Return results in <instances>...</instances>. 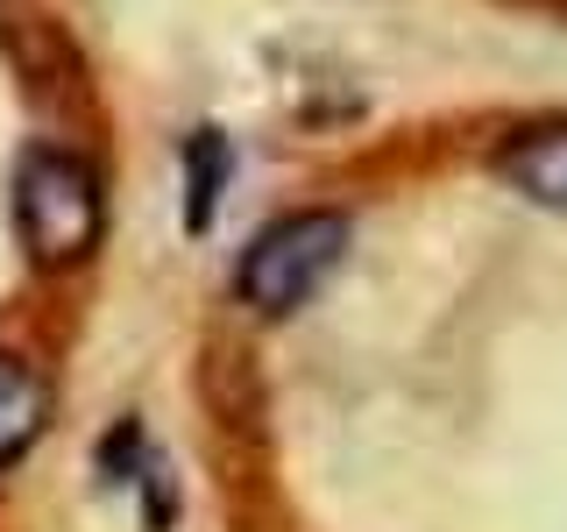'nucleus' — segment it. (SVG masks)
Segmentation results:
<instances>
[{
	"label": "nucleus",
	"mask_w": 567,
	"mask_h": 532,
	"mask_svg": "<svg viewBox=\"0 0 567 532\" xmlns=\"http://www.w3.org/2000/svg\"><path fill=\"white\" fill-rule=\"evenodd\" d=\"M14 235L35 270H71L106 235V192L100 171L79 150H29L14 164Z\"/></svg>",
	"instance_id": "1"
},
{
	"label": "nucleus",
	"mask_w": 567,
	"mask_h": 532,
	"mask_svg": "<svg viewBox=\"0 0 567 532\" xmlns=\"http://www.w3.org/2000/svg\"><path fill=\"white\" fill-rule=\"evenodd\" d=\"M348 256V213L333 206H306V213H284L270 221L248 256L235 263V298L256 319H291L298 306H312L327 291V277L341 270Z\"/></svg>",
	"instance_id": "2"
},
{
	"label": "nucleus",
	"mask_w": 567,
	"mask_h": 532,
	"mask_svg": "<svg viewBox=\"0 0 567 532\" xmlns=\"http://www.w3.org/2000/svg\"><path fill=\"white\" fill-rule=\"evenodd\" d=\"M511 192H525L532 206L567 213V121H539V129H518L496 156Z\"/></svg>",
	"instance_id": "3"
},
{
	"label": "nucleus",
	"mask_w": 567,
	"mask_h": 532,
	"mask_svg": "<svg viewBox=\"0 0 567 532\" xmlns=\"http://www.w3.org/2000/svg\"><path fill=\"white\" fill-rule=\"evenodd\" d=\"M50 426V383L43 369L0 348V469H14Z\"/></svg>",
	"instance_id": "4"
}]
</instances>
